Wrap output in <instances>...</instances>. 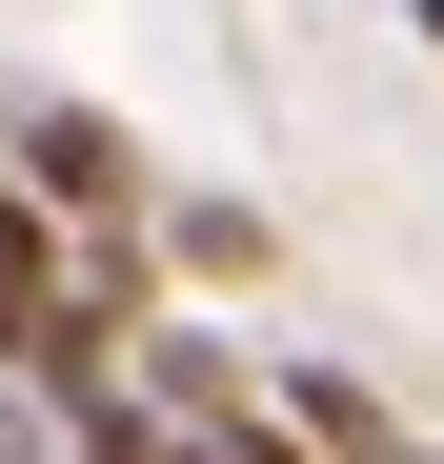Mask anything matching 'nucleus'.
<instances>
[{
  "instance_id": "nucleus-1",
  "label": "nucleus",
  "mask_w": 444,
  "mask_h": 464,
  "mask_svg": "<svg viewBox=\"0 0 444 464\" xmlns=\"http://www.w3.org/2000/svg\"><path fill=\"white\" fill-rule=\"evenodd\" d=\"M0 182H21L41 222H82V243H101V222H162V182H141V141L101 102H21V121H0Z\"/></svg>"
},
{
  "instance_id": "nucleus-2",
  "label": "nucleus",
  "mask_w": 444,
  "mask_h": 464,
  "mask_svg": "<svg viewBox=\"0 0 444 464\" xmlns=\"http://www.w3.org/2000/svg\"><path fill=\"white\" fill-rule=\"evenodd\" d=\"M61 343H82V222H41L0 182V383H41Z\"/></svg>"
},
{
  "instance_id": "nucleus-3",
  "label": "nucleus",
  "mask_w": 444,
  "mask_h": 464,
  "mask_svg": "<svg viewBox=\"0 0 444 464\" xmlns=\"http://www.w3.org/2000/svg\"><path fill=\"white\" fill-rule=\"evenodd\" d=\"M283 424H304L323 464H424V444H404L384 404H363V383H343V363H283Z\"/></svg>"
},
{
  "instance_id": "nucleus-4",
  "label": "nucleus",
  "mask_w": 444,
  "mask_h": 464,
  "mask_svg": "<svg viewBox=\"0 0 444 464\" xmlns=\"http://www.w3.org/2000/svg\"><path fill=\"white\" fill-rule=\"evenodd\" d=\"M141 243H162L182 283H263V263H283V243H263V202H162Z\"/></svg>"
},
{
  "instance_id": "nucleus-5",
  "label": "nucleus",
  "mask_w": 444,
  "mask_h": 464,
  "mask_svg": "<svg viewBox=\"0 0 444 464\" xmlns=\"http://www.w3.org/2000/svg\"><path fill=\"white\" fill-rule=\"evenodd\" d=\"M141 404H162V424H222V404H243V363H222L202 324H141Z\"/></svg>"
},
{
  "instance_id": "nucleus-6",
  "label": "nucleus",
  "mask_w": 444,
  "mask_h": 464,
  "mask_svg": "<svg viewBox=\"0 0 444 464\" xmlns=\"http://www.w3.org/2000/svg\"><path fill=\"white\" fill-rule=\"evenodd\" d=\"M61 464H202V444L141 404V383H101V404H61Z\"/></svg>"
},
{
  "instance_id": "nucleus-7",
  "label": "nucleus",
  "mask_w": 444,
  "mask_h": 464,
  "mask_svg": "<svg viewBox=\"0 0 444 464\" xmlns=\"http://www.w3.org/2000/svg\"><path fill=\"white\" fill-rule=\"evenodd\" d=\"M182 444H202V464H323L304 424H283V383H243V404H222V424H182Z\"/></svg>"
},
{
  "instance_id": "nucleus-8",
  "label": "nucleus",
  "mask_w": 444,
  "mask_h": 464,
  "mask_svg": "<svg viewBox=\"0 0 444 464\" xmlns=\"http://www.w3.org/2000/svg\"><path fill=\"white\" fill-rule=\"evenodd\" d=\"M0 464H61V404H41V383H0Z\"/></svg>"
},
{
  "instance_id": "nucleus-9",
  "label": "nucleus",
  "mask_w": 444,
  "mask_h": 464,
  "mask_svg": "<svg viewBox=\"0 0 444 464\" xmlns=\"http://www.w3.org/2000/svg\"><path fill=\"white\" fill-rule=\"evenodd\" d=\"M404 41H424V61H444V0H404Z\"/></svg>"
}]
</instances>
